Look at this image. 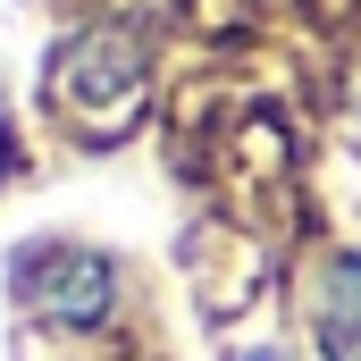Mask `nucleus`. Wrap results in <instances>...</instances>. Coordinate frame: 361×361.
I'll return each instance as SVG.
<instances>
[{
	"instance_id": "3",
	"label": "nucleus",
	"mask_w": 361,
	"mask_h": 361,
	"mask_svg": "<svg viewBox=\"0 0 361 361\" xmlns=\"http://www.w3.org/2000/svg\"><path fill=\"white\" fill-rule=\"evenodd\" d=\"M319 361H361V328H345V319H319Z\"/></svg>"
},
{
	"instance_id": "2",
	"label": "nucleus",
	"mask_w": 361,
	"mask_h": 361,
	"mask_svg": "<svg viewBox=\"0 0 361 361\" xmlns=\"http://www.w3.org/2000/svg\"><path fill=\"white\" fill-rule=\"evenodd\" d=\"M319 319L361 328V252H336V261H328V311H319Z\"/></svg>"
},
{
	"instance_id": "4",
	"label": "nucleus",
	"mask_w": 361,
	"mask_h": 361,
	"mask_svg": "<svg viewBox=\"0 0 361 361\" xmlns=\"http://www.w3.org/2000/svg\"><path fill=\"white\" fill-rule=\"evenodd\" d=\"M235 361H286V353H269V345H252V353H235Z\"/></svg>"
},
{
	"instance_id": "1",
	"label": "nucleus",
	"mask_w": 361,
	"mask_h": 361,
	"mask_svg": "<svg viewBox=\"0 0 361 361\" xmlns=\"http://www.w3.org/2000/svg\"><path fill=\"white\" fill-rule=\"evenodd\" d=\"M17 302L51 328H101L118 302V269L85 244H34L17 252Z\"/></svg>"
}]
</instances>
